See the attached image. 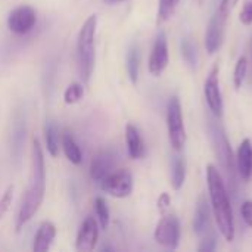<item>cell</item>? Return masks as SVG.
Returning a JSON list of instances; mask_svg holds the SVG:
<instances>
[{
    "label": "cell",
    "mask_w": 252,
    "mask_h": 252,
    "mask_svg": "<svg viewBox=\"0 0 252 252\" xmlns=\"http://www.w3.org/2000/svg\"><path fill=\"white\" fill-rule=\"evenodd\" d=\"M180 0H159V6H158V24H162L165 21H168L176 9H177V4H179Z\"/></svg>",
    "instance_id": "obj_25"
},
{
    "label": "cell",
    "mask_w": 252,
    "mask_h": 252,
    "mask_svg": "<svg viewBox=\"0 0 252 252\" xmlns=\"http://www.w3.org/2000/svg\"><path fill=\"white\" fill-rule=\"evenodd\" d=\"M99 239V226L94 217H86V220L81 223L77 241H75V248L80 252H90L94 250L96 244Z\"/></svg>",
    "instance_id": "obj_12"
},
{
    "label": "cell",
    "mask_w": 252,
    "mask_h": 252,
    "mask_svg": "<svg viewBox=\"0 0 252 252\" xmlns=\"http://www.w3.org/2000/svg\"><path fill=\"white\" fill-rule=\"evenodd\" d=\"M182 55H183V59L186 61V63L190 68H196V65H198V50H196V46L193 44V41L190 38H183V41H182Z\"/></svg>",
    "instance_id": "obj_24"
},
{
    "label": "cell",
    "mask_w": 252,
    "mask_h": 252,
    "mask_svg": "<svg viewBox=\"0 0 252 252\" xmlns=\"http://www.w3.org/2000/svg\"><path fill=\"white\" fill-rule=\"evenodd\" d=\"M238 1H239V0H221V3H220L219 7H220L224 13L230 15V12L235 9V6L238 4Z\"/></svg>",
    "instance_id": "obj_33"
},
{
    "label": "cell",
    "mask_w": 252,
    "mask_h": 252,
    "mask_svg": "<svg viewBox=\"0 0 252 252\" xmlns=\"http://www.w3.org/2000/svg\"><path fill=\"white\" fill-rule=\"evenodd\" d=\"M35 24H37V13L31 6L27 4L15 7L7 16V28L16 35L28 34L30 31H32Z\"/></svg>",
    "instance_id": "obj_9"
},
{
    "label": "cell",
    "mask_w": 252,
    "mask_h": 252,
    "mask_svg": "<svg viewBox=\"0 0 252 252\" xmlns=\"http://www.w3.org/2000/svg\"><path fill=\"white\" fill-rule=\"evenodd\" d=\"M84 94V89L80 83H72L66 87L65 93H63V100L65 103L71 105V103H77Z\"/></svg>",
    "instance_id": "obj_26"
},
{
    "label": "cell",
    "mask_w": 252,
    "mask_h": 252,
    "mask_svg": "<svg viewBox=\"0 0 252 252\" xmlns=\"http://www.w3.org/2000/svg\"><path fill=\"white\" fill-rule=\"evenodd\" d=\"M202 241H201V245L198 248L199 252H213L216 251L217 248V236H216V232L211 229L210 232H207L204 236H201Z\"/></svg>",
    "instance_id": "obj_28"
},
{
    "label": "cell",
    "mask_w": 252,
    "mask_h": 252,
    "mask_svg": "<svg viewBox=\"0 0 252 252\" xmlns=\"http://www.w3.org/2000/svg\"><path fill=\"white\" fill-rule=\"evenodd\" d=\"M227 18L229 15L224 13L220 7H217L208 22L207 32H205V49L210 55H214L216 52H219V49L223 44Z\"/></svg>",
    "instance_id": "obj_7"
},
{
    "label": "cell",
    "mask_w": 252,
    "mask_h": 252,
    "mask_svg": "<svg viewBox=\"0 0 252 252\" xmlns=\"http://www.w3.org/2000/svg\"><path fill=\"white\" fill-rule=\"evenodd\" d=\"M44 139H46V146L47 152L50 157H58L59 154V128L55 121H47L44 126Z\"/></svg>",
    "instance_id": "obj_20"
},
{
    "label": "cell",
    "mask_w": 252,
    "mask_h": 252,
    "mask_svg": "<svg viewBox=\"0 0 252 252\" xmlns=\"http://www.w3.org/2000/svg\"><path fill=\"white\" fill-rule=\"evenodd\" d=\"M208 131L210 139L213 143V149L217 155V159L220 161L221 168L224 170L227 179L230 180L232 189H236V158L233 157L230 142L226 136L224 128L217 121V118H208Z\"/></svg>",
    "instance_id": "obj_4"
},
{
    "label": "cell",
    "mask_w": 252,
    "mask_h": 252,
    "mask_svg": "<svg viewBox=\"0 0 252 252\" xmlns=\"http://www.w3.org/2000/svg\"><path fill=\"white\" fill-rule=\"evenodd\" d=\"M170 205H171V198H170V195H168V193H162V195L158 198V211H159L161 214H165V211L170 208Z\"/></svg>",
    "instance_id": "obj_32"
},
{
    "label": "cell",
    "mask_w": 252,
    "mask_h": 252,
    "mask_svg": "<svg viewBox=\"0 0 252 252\" xmlns=\"http://www.w3.org/2000/svg\"><path fill=\"white\" fill-rule=\"evenodd\" d=\"M211 205L207 202L204 196L199 198L196 210H195V217H193V230L198 236H204L207 232H210L211 227Z\"/></svg>",
    "instance_id": "obj_16"
},
{
    "label": "cell",
    "mask_w": 252,
    "mask_h": 252,
    "mask_svg": "<svg viewBox=\"0 0 252 252\" xmlns=\"http://www.w3.org/2000/svg\"><path fill=\"white\" fill-rule=\"evenodd\" d=\"M155 241L164 248L176 250L180 242V221L173 214H162L155 229Z\"/></svg>",
    "instance_id": "obj_6"
},
{
    "label": "cell",
    "mask_w": 252,
    "mask_h": 252,
    "mask_svg": "<svg viewBox=\"0 0 252 252\" xmlns=\"http://www.w3.org/2000/svg\"><path fill=\"white\" fill-rule=\"evenodd\" d=\"M168 61H170V55H168L167 35L164 31H159L149 56V72L154 77H159L168 66Z\"/></svg>",
    "instance_id": "obj_11"
},
{
    "label": "cell",
    "mask_w": 252,
    "mask_h": 252,
    "mask_svg": "<svg viewBox=\"0 0 252 252\" xmlns=\"http://www.w3.org/2000/svg\"><path fill=\"white\" fill-rule=\"evenodd\" d=\"M204 94H205V100L211 114L216 118H220L223 115L224 105H223V96H221L220 81H219V65H214L210 75L207 77L205 84H204Z\"/></svg>",
    "instance_id": "obj_10"
},
{
    "label": "cell",
    "mask_w": 252,
    "mask_h": 252,
    "mask_svg": "<svg viewBox=\"0 0 252 252\" xmlns=\"http://www.w3.org/2000/svg\"><path fill=\"white\" fill-rule=\"evenodd\" d=\"M247 71H248V61H247L245 56H242V58H239V61H238V63L235 66V72H233V83H235L236 89L242 87Z\"/></svg>",
    "instance_id": "obj_27"
},
{
    "label": "cell",
    "mask_w": 252,
    "mask_h": 252,
    "mask_svg": "<svg viewBox=\"0 0 252 252\" xmlns=\"http://www.w3.org/2000/svg\"><path fill=\"white\" fill-rule=\"evenodd\" d=\"M56 236V227L50 221H44L40 224L35 236H34V245L32 250L35 252H46L50 250L53 241Z\"/></svg>",
    "instance_id": "obj_18"
},
{
    "label": "cell",
    "mask_w": 252,
    "mask_h": 252,
    "mask_svg": "<svg viewBox=\"0 0 252 252\" xmlns=\"http://www.w3.org/2000/svg\"><path fill=\"white\" fill-rule=\"evenodd\" d=\"M99 185L103 192L114 198H127L133 192V176L127 170L111 171Z\"/></svg>",
    "instance_id": "obj_8"
},
{
    "label": "cell",
    "mask_w": 252,
    "mask_h": 252,
    "mask_svg": "<svg viewBox=\"0 0 252 252\" xmlns=\"http://www.w3.org/2000/svg\"><path fill=\"white\" fill-rule=\"evenodd\" d=\"M115 155L111 151H100L90 162V177L93 182L100 183L114 168Z\"/></svg>",
    "instance_id": "obj_14"
},
{
    "label": "cell",
    "mask_w": 252,
    "mask_h": 252,
    "mask_svg": "<svg viewBox=\"0 0 252 252\" xmlns=\"http://www.w3.org/2000/svg\"><path fill=\"white\" fill-rule=\"evenodd\" d=\"M25 133H27V123H25V112L22 109H16L12 123V134H10V145H12V157L18 162L21 159L24 143H25Z\"/></svg>",
    "instance_id": "obj_13"
},
{
    "label": "cell",
    "mask_w": 252,
    "mask_h": 252,
    "mask_svg": "<svg viewBox=\"0 0 252 252\" xmlns=\"http://www.w3.org/2000/svg\"><path fill=\"white\" fill-rule=\"evenodd\" d=\"M236 170L244 182L252 177V143L250 139L242 140L236 154Z\"/></svg>",
    "instance_id": "obj_15"
},
{
    "label": "cell",
    "mask_w": 252,
    "mask_h": 252,
    "mask_svg": "<svg viewBox=\"0 0 252 252\" xmlns=\"http://www.w3.org/2000/svg\"><path fill=\"white\" fill-rule=\"evenodd\" d=\"M96 27H97V16L90 15L77 38V63H78V72L83 78V81L87 84L92 78L93 69H94V37H96Z\"/></svg>",
    "instance_id": "obj_3"
},
{
    "label": "cell",
    "mask_w": 252,
    "mask_h": 252,
    "mask_svg": "<svg viewBox=\"0 0 252 252\" xmlns=\"http://www.w3.org/2000/svg\"><path fill=\"white\" fill-rule=\"evenodd\" d=\"M126 143H127V151L131 159H142L145 157L143 139L137 127L133 124L126 126Z\"/></svg>",
    "instance_id": "obj_17"
},
{
    "label": "cell",
    "mask_w": 252,
    "mask_h": 252,
    "mask_svg": "<svg viewBox=\"0 0 252 252\" xmlns=\"http://www.w3.org/2000/svg\"><path fill=\"white\" fill-rule=\"evenodd\" d=\"M46 192V167L44 155L37 139L32 140V157H31V176L30 183L22 198L18 217H16V232H19L38 211Z\"/></svg>",
    "instance_id": "obj_1"
},
{
    "label": "cell",
    "mask_w": 252,
    "mask_h": 252,
    "mask_svg": "<svg viewBox=\"0 0 252 252\" xmlns=\"http://www.w3.org/2000/svg\"><path fill=\"white\" fill-rule=\"evenodd\" d=\"M94 213L97 217V224L106 230L109 226V208L106 205V201L102 196H97L94 199Z\"/></svg>",
    "instance_id": "obj_23"
},
{
    "label": "cell",
    "mask_w": 252,
    "mask_h": 252,
    "mask_svg": "<svg viewBox=\"0 0 252 252\" xmlns=\"http://www.w3.org/2000/svg\"><path fill=\"white\" fill-rule=\"evenodd\" d=\"M207 183L211 201V211L219 227V232L227 242L235 241V217L232 204L229 199L226 183L220 174V171L213 165H207Z\"/></svg>",
    "instance_id": "obj_2"
},
{
    "label": "cell",
    "mask_w": 252,
    "mask_h": 252,
    "mask_svg": "<svg viewBox=\"0 0 252 252\" xmlns=\"http://www.w3.org/2000/svg\"><path fill=\"white\" fill-rule=\"evenodd\" d=\"M239 19L244 25H251L252 24V0H245V4L241 10Z\"/></svg>",
    "instance_id": "obj_30"
},
{
    "label": "cell",
    "mask_w": 252,
    "mask_h": 252,
    "mask_svg": "<svg viewBox=\"0 0 252 252\" xmlns=\"http://www.w3.org/2000/svg\"><path fill=\"white\" fill-rule=\"evenodd\" d=\"M106 4H117V3H121V1H126V0H103Z\"/></svg>",
    "instance_id": "obj_34"
},
{
    "label": "cell",
    "mask_w": 252,
    "mask_h": 252,
    "mask_svg": "<svg viewBox=\"0 0 252 252\" xmlns=\"http://www.w3.org/2000/svg\"><path fill=\"white\" fill-rule=\"evenodd\" d=\"M167 128H168V139L176 152L183 151L186 143V128L183 121V111L182 103L177 96H173L167 106Z\"/></svg>",
    "instance_id": "obj_5"
},
{
    "label": "cell",
    "mask_w": 252,
    "mask_h": 252,
    "mask_svg": "<svg viewBox=\"0 0 252 252\" xmlns=\"http://www.w3.org/2000/svg\"><path fill=\"white\" fill-rule=\"evenodd\" d=\"M139 69H140V50H139L137 44H133L127 55V72H128V78L133 84H137Z\"/></svg>",
    "instance_id": "obj_22"
},
{
    "label": "cell",
    "mask_w": 252,
    "mask_h": 252,
    "mask_svg": "<svg viewBox=\"0 0 252 252\" xmlns=\"http://www.w3.org/2000/svg\"><path fill=\"white\" fill-rule=\"evenodd\" d=\"M186 173H188L186 158L182 155L173 157V161H171V186L174 190H180L183 188L185 180H186Z\"/></svg>",
    "instance_id": "obj_19"
},
{
    "label": "cell",
    "mask_w": 252,
    "mask_h": 252,
    "mask_svg": "<svg viewBox=\"0 0 252 252\" xmlns=\"http://www.w3.org/2000/svg\"><path fill=\"white\" fill-rule=\"evenodd\" d=\"M62 148H63V152H65L66 158H68L72 164H75V165L81 164V161H83V154H81L80 146L77 145L75 139L72 137V134H71L69 131H65L63 136H62Z\"/></svg>",
    "instance_id": "obj_21"
},
{
    "label": "cell",
    "mask_w": 252,
    "mask_h": 252,
    "mask_svg": "<svg viewBox=\"0 0 252 252\" xmlns=\"http://www.w3.org/2000/svg\"><path fill=\"white\" fill-rule=\"evenodd\" d=\"M241 214L244 221L252 227V201H245L241 207Z\"/></svg>",
    "instance_id": "obj_31"
},
{
    "label": "cell",
    "mask_w": 252,
    "mask_h": 252,
    "mask_svg": "<svg viewBox=\"0 0 252 252\" xmlns=\"http://www.w3.org/2000/svg\"><path fill=\"white\" fill-rule=\"evenodd\" d=\"M13 186H9L6 190H4V193H3V196L0 198V220L3 219V216L7 213V210L10 208V204H12V198H13Z\"/></svg>",
    "instance_id": "obj_29"
}]
</instances>
